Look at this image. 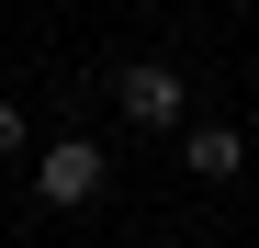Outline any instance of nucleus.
<instances>
[{
  "label": "nucleus",
  "mask_w": 259,
  "mask_h": 248,
  "mask_svg": "<svg viewBox=\"0 0 259 248\" xmlns=\"http://www.w3.org/2000/svg\"><path fill=\"white\" fill-rule=\"evenodd\" d=\"M181 158H192V181H237L248 136H237V124H192V136H181Z\"/></svg>",
  "instance_id": "nucleus-3"
},
{
  "label": "nucleus",
  "mask_w": 259,
  "mask_h": 248,
  "mask_svg": "<svg viewBox=\"0 0 259 248\" xmlns=\"http://www.w3.org/2000/svg\"><path fill=\"white\" fill-rule=\"evenodd\" d=\"M23 147H34V124H23L12 102H0V158H23Z\"/></svg>",
  "instance_id": "nucleus-4"
},
{
  "label": "nucleus",
  "mask_w": 259,
  "mask_h": 248,
  "mask_svg": "<svg viewBox=\"0 0 259 248\" xmlns=\"http://www.w3.org/2000/svg\"><path fill=\"white\" fill-rule=\"evenodd\" d=\"M113 102L136 113V124H158V136H169V124L192 113V91H181V68H169V57H136V68L113 79Z\"/></svg>",
  "instance_id": "nucleus-2"
},
{
  "label": "nucleus",
  "mask_w": 259,
  "mask_h": 248,
  "mask_svg": "<svg viewBox=\"0 0 259 248\" xmlns=\"http://www.w3.org/2000/svg\"><path fill=\"white\" fill-rule=\"evenodd\" d=\"M102 181H113V158L91 147V136H57V147H34V203H102Z\"/></svg>",
  "instance_id": "nucleus-1"
}]
</instances>
